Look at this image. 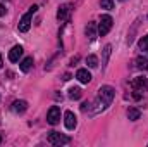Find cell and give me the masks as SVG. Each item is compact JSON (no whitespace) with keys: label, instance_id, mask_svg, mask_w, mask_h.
<instances>
[{"label":"cell","instance_id":"obj_1","mask_svg":"<svg viewBox=\"0 0 148 147\" xmlns=\"http://www.w3.org/2000/svg\"><path fill=\"white\" fill-rule=\"evenodd\" d=\"M114 95H115V90L112 88L110 85H103V87H100V90H98V97H97V109L93 111V112H100V111H103L112 102Z\"/></svg>","mask_w":148,"mask_h":147},{"label":"cell","instance_id":"obj_2","mask_svg":"<svg viewBox=\"0 0 148 147\" xmlns=\"http://www.w3.org/2000/svg\"><path fill=\"white\" fill-rule=\"evenodd\" d=\"M38 10V5H31L29 7V10L21 17V21H19V24H17V28H19V31H23V33H26L29 28H31V17H33V14Z\"/></svg>","mask_w":148,"mask_h":147},{"label":"cell","instance_id":"obj_3","mask_svg":"<svg viewBox=\"0 0 148 147\" xmlns=\"http://www.w3.org/2000/svg\"><path fill=\"white\" fill-rule=\"evenodd\" d=\"M48 142L52 146H66V144L71 142V139L66 137V135H62V133H59V132H50L48 133Z\"/></svg>","mask_w":148,"mask_h":147},{"label":"cell","instance_id":"obj_4","mask_svg":"<svg viewBox=\"0 0 148 147\" xmlns=\"http://www.w3.org/2000/svg\"><path fill=\"white\" fill-rule=\"evenodd\" d=\"M110 30H112V17L109 16V14H105V16H102V19H100V24H98V35H100V37H105Z\"/></svg>","mask_w":148,"mask_h":147},{"label":"cell","instance_id":"obj_5","mask_svg":"<svg viewBox=\"0 0 148 147\" xmlns=\"http://www.w3.org/2000/svg\"><path fill=\"white\" fill-rule=\"evenodd\" d=\"M47 121H48L50 125H57V123L60 121V109H59L57 106H52V107H50L48 114H47Z\"/></svg>","mask_w":148,"mask_h":147},{"label":"cell","instance_id":"obj_6","mask_svg":"<svg viewBox=\"0 0 148 147\" xmlns=\"http://www.w3.org/2000/svg\"><path fill=\"white\" fill-rule=\"evenodd\" d=\"M64 125H66L67 130H74V128H76L77 121H76V116H74L73 111H66V112H64Z\"/></svg>","mask_w":148,"mask_h":147},{"label":"cell","instance_id":"obj_7","mask_svg":"<svg viewBox=\"0 0 148 147\" xmlns=\"http://www.w3.org/2000/svg\"><path fill=\"white\" fill-rule=\"evenodd\" d=\"M23 47L21 45H14L12 49H10V52H9V61L10 62H17L21 57H23Z\"/></svg>","mask_w":148,"mask_h":147},{"label":"cell","instance_id":"obj_8","mask_svg":"<svg viewBox=\"0 0 148 147\" xmlns=\"http://www.w3.org/2000/svg\"><path fill=\"white\" fill-rule=\"evenodd\" d=\"M69 14H71V5H62V7H59V10H57V19L59 21H66L67 17H69Z\"/></svg>","mask_w":148,"mask_h":147},{"label":"cell","instance_id":"obj_9","mask_svg":"<svg viewBox=\"0 0 148 147\" xmlns=\"http://www.w3.org/2000/svg\"><path fill=\"white\" fill-rule=\"evenodd\" d=\"M133 88L143 92V90L147 88V78H145V76H138V78H134V80H133Z\"/></svg>","mask_w":148,"mask_h":147},{"label":"cell","instance_id":"obj_10","mask_svg":"<svg viewBox=\"0 0 148 147\" xmlns=\"http://www.w3.org/2000/svg\"><path fill=\"white\" fill-rule=\"evenodd\" d=\"M76 78H77L81 83H90V81H91V74H90L88 69H77Z\"/></svg>","mask_w":148,"mask_h":147},{"label":"cell","instance_id":"obj_11","mask_svg":"<svg viewBox=\"0 0 148 147\" xmlns=\"http://www.w3.org/2000/svg\"><path fill=\"white\" fill-rule=\"evenodd\" d=\"M19 68L23 73H28L31 68H33V57H24L21 62H19Z\"/></svg>","mask_w":148,"mask_h":147},{"label":"cell","instance_id":"obj_12","mask_svg":"<svg viewBox=\"0 0 148 147\" xmlns=\"http://www.w3.org/2000/svg\"><path fill=\"white\" fill-rule=\"evenodd\" d=\"M26 109H28V102L26 101H16L12 104V111L14 112H24Z\"/></svg>","mask_w":148,"mask_h":147},{"label":"cell","instance_id":"obj_13","mask_svg":"<svg viewBox=\"0 0 148 147\" xmlns=\"http://www.w3.org/2000/svg\"><path fill=\"white\" fill-rule=\"evenodd\" d=\"M86 35L90 38V42H93V40L97 38V24H95V23H88V26H86Z\"/></svg>","mask_w":148,"mask_h":147},{"label":"cell","instance_id":"obj_14","mask_svg":"<svg viewBox=\"0 0 148 147\" xmlns=\"http://www.w3.org/2000/svg\"><path fill=\"white\" fill-rule=\"evenodd\" d=\"M81 95H83V92H81V88H79V87H71V88H69V97H71L73 101L81 99Z\"/></svg>","mask_w":148,"mask_h":147},{"label":"cell","instance_id":"obj_15","mask_svg":"<svg viewBox=\"0 0 148 147\" xmlns=\"http://www.w3.org/2000/svg\"><path fill=\"white\" fill-rule=\"evenodd\" d=\"M136 68L147 71L148 69V59H145V57H138V59H136Z\"/></svg>","mask_w":148,"mask_h":147},{"label":"cell","instance_id":"obj_16","mask_svg":"<svg viewBox=\"0 0 148 147\" xmlns=\"http://www.w3.org/2000/svg\"><path fill=\"white\" fill-rule=\"evenodd\" d=\"M140 114H141V112H140L138 109H134V107H131V109L127 111V118H129L131 121H136V119H140Z\"/></svg>","mask_w":148,"mask_h":147},{"label":"cell","instance_id":"obj_17","mask_svg":"<svg viewBox=\"0 0 148 147\" xmlns=\"http://www.w3.org/2000/svg\"><path fill=\"white\" fill-rule=\"evenodd\" d=\"M86 64H88L90 68H97V66H98V59H97V55H88V57H86Z\"/></svg>","mask_w":148,"mask_h":147},{"label":"cell","instance_id":"obj_18","mask_svg":"<svg viewBox=\"0 0 148 147\" xmlns=\"http://www.w3.org/2000/svg\"><path fill=\"white\" fill-rule=\"evenodd\" d=\"M100 7L110 10V9H114V0H100Z\"/></svg>","mask_w":148,"mask_h":147},{"label":"cell","instance_id":"obj_19","mask_svg":"<svg viewBox=\"0 0 148 147\" xmlns=\"http://www.w3.org/2000/svg\"><path fill=\"white\" fill-rule=\"evenodd\" d=\"M138 47H140V50H148V35L138 42Z\"/></svg>","mask_w":148,"mask_h":147},{"label":"cell","instance_id":"obj_20","mask_svg":"<svg viewBox=\"0 0 148 147\" xmlns=\"http://www.w3.org/2000/svg\"><path fill=\"white\" fill-rule=\"evenodd\" d=\"M110 50H112L110 45H105V49H103V54H105V57H103V64H107V59H109V55H110Z\"/></svg>","mask_w":148,"mask_h":147},{"label":"cell","instance_id":"obj_21","mask_svg":"<svg viewBox=\"0 0 148 147\" xmlns=\"http://www.w3.org/2000/svg\"><path fill=\"white\" fill-rule=\"evenodd\" d=\"M5 12H7V9H5V5H3V3H0V16H3Z\"/></svg>","mask_w":148,"mask_h":147},{"label":"cell","instance_id":"obj_22","mask_svg":"<svg viewBox=\"0 0 148 147\" xmlns=\"http://www.w3.org/2000/svg\"><path fill=\"white\" fill-rule=\"evenodd\" d=\"M81 109H83V111H88V109H90V104H88V102H84V104L81 106Z\"/></svg>","mask_w":148,"mask_h":147},{"label":"cell","instance_id":"obj_23","mask_svg":"<svg viewBox=\"0 0 148 147\" xmlns=\"http://www.w3.org/2000/svg\"><path fill=\"white\" fill-rule=\"evenodd\" d=\"M62 80H64V81H67V80H71V74H69V73H66V74H64V78H62Z\"/></svg>","mask_w":148,"mask_h":147},{"label":"cell","instance_id":"obj_24","mask_svg":"<svg viewBox=\"0 0 148 147\" xmlns=\"http://www.w3.org/2000/svg\"><path fill=\"white\" fill-rule=\"evenodd\" d=\"M77 61H79V57H73V59H71V64H74V62H77Z\"/></svg>","mask_w":148,"mask_h":147},{"label":"cell","instance_id":"obj_25","mask_svg":"<svg viewBox=\"0 0 148 147\" xmlns=\"http://www.w3.org/2000/svg\"><path fill=\"white\" fill-rule=\"evenodd\" d=\"M2 64H3V61H2V54H0V69H2Z\"/></svg>","mask_w":148,"mask_h":147},{"label":"cell","instance_id":"obj_26","mask_svg":"<svg viewBox=\"0 0 148 147\" xmlns=\"http://www.w3.org/2000/svg\"><path fill=\"white\" fill-rule=\"evenodd\" d=\"M0 142H2V137H0Z\"/></svg>","mask_w":148,"mask_h":147}]
</instances>
